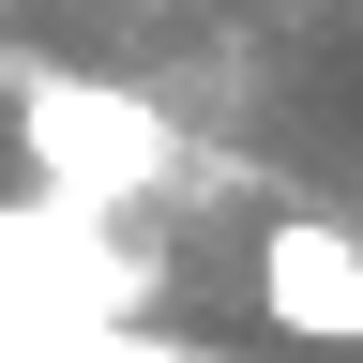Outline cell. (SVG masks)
Segmentation results:
<instances>
[{
	"label": "cell",
	"mask_w": 363,
	"mask_h": 363,
	"mask_svg": "<svg viewBox=\"0 0 363 363\" xmlns=\"http://www.w3.org/2000/svg\"><path fill=\"white\" fill-rule=\"evenodd\" d=\"M16 121H30V152H45V182H61L76 212H106V197H136V182H167V121H152V106H121V91L45 76Z\"/></svg>",
	"instance_id": "6da1fadb"
},
{
	"label": "cell",
	"mask_w": 363,
	"mask_h": 363,
	"mask_svg": "<svg viewBox=\"0 0 363 363\" xmlns=\"http://www.w3.org/2000/svg\"><path fill=\"white\" fill-rule=\"evenodd\" d=\"M257 303H272V333L363 348V242H348L333 212H272L257 227Z\"/></svg>",
	"instance_id": "7a4b0ae2"
},
{
	"label": "cell",
	"mask_w": 363,
	"mask_h": 363,
	"mask_svg": "<svg viewBox=\"0 0 363 363\" xmlns=\"http://www.w3.org/2000/svg\"><path fill=\"white\" fill-rule=\"evenodd\" d=\"M61 363H212V348H182V333H167V348H152V333H76Z\"/></svg>",
	"instance_id": "3957f363"
}]
</instances>
